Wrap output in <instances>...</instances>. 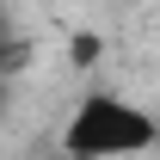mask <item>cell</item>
<instances>
[{"label":"cell","mask_w":160,"mask_h":160,"mask_svg":"<svg viewBox=\"0 0 160 160\" xmlns=\"http://www.w3.org/2000/svg\"><path fill=\"white\" fill-rule=\"evenodd\" d=\"M154 136L160 123L148 105L123 99L111 86H92V92H80V105L62 123V154L68 160H136L154 148Z\"/></svg>","instance_id":"1"},{"label":"cell","mask_w":160,"mask_h":160,"mask_svg":"<svg viewBox=\"0 0 160 160\" xmlns=\"http://www.w3.org/2000/svg\"><path fill=\"white\" fill-rule=\"evenodd\" d=\"M99 49H105L99 37H80V43H74V62H99Z\"/></svg>","instance_id":"2"},{"label":"cell","mask_w":160,"mask_h":160,"mask_svg":"<svg viewBox=\"0 0 160 160\" xmlns=\"http://www.w3.org/2000/svg\"><path fill=\"white\" fill-rule=\"evenodd\" d=\"M12 37V6H6V0H0V43Z\"/></svg>","instance_id":"3"},{"label":"cell","mask_w":160,"mask_h":160,"mask_svg":"<svg viewBox=\"0 0 160 160\" xmlns=\"http://www.w3.org/2000/svg\"><path fill=\"white\" fill-rule=\"evenodd\" d=\"M62 160H68V154H62Z\"/></svg>","instance_id":"4"}]
</instances>
